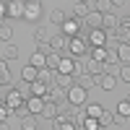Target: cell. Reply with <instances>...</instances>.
<instances>
[{
    "instance_id": "cell-18",
    "label": "cell",
    "mask_w": 130,
    "mask_h": 130,
    "mask_svg": "<svg viewBox=\"0 0 130 130\" xmlns=\"http://www.w3.org/2000/svg\"><path fill=\"white\" fill-rule=\"evenodd\" d=\"M60 60H62L60 52H50V55H47V62H44V68L55 73V70H57V65H60Z\"/></svg>"
},
{
    "instance_id": "cell-23",
    "label": "cell",
    "mask_w": 130,
    "mask_h": 130,
    "mask_svg": "<svg viewBox=\"0 0 130 130\" xmlns=\"http://www.w3.org/2000/svg\"><path fill=\"white\" fill-rule=\"evenodd\" d=\"M10 83V70H8V62L0 57V86H8Z\"/></svg>"
},
{
    "instance_id": "cell-35",
    "label": "cell",
    "mask_w": 130,
    "mask_h": 130,
    "mask_svg": "<svg viewBox=\"0 0 130 130\" xmlns=\"http://www.w3.org/2000/svg\"><path fill=\"white\" fill-rule=\"evenodd\" d=\"M0 24H5V3L0 0Z\"/></svg>"
},
{
    "instance_id": "cell-37",
    "label": "cell",
    "mask_w": 130,
    "mask_h": 130,
    "mask_svg": "<svg viewBox=\"0 0 130 130\" xmlns=\"http://www.w3.org/2000/svg\"><path fill=\"white\" fill-rule=\"evenodd\" d=\"M0 130H10V125L8 122H0Z\"/></svg>"
},
{
    "instance_id": "cell-16",
    "label": "cell",
    "mask_w": 130,
    "mask_h": 130,
    "mask_svg": "<svg viewBox=\"0 0 130 130\" xmlns=\"http://www.w3.org/2000/svg\"><path fill=\"white\" fill-rule=\"evenodd\" d=\"M47 89H50V86H44V83L34 81V83H29V96H37V99H44V96H47Z\"/></svg>"
},
{
    "instance_id": "cell-6",
    "label": "cell",
    "mask_w": 130,
    "mask_h": 130,
    "mask_svg": "<svg viewBox=\"0 0 130 130\" xmlns=\"http://www.w3.org/2000/svg\"><path fill=\"white\" fill-rule=\"evenodd\" d=\"M47 47H50V52H60V55H65V50H68V39H65L60 31H55V34L47 39Z\"/></svg>"
},
{
    "instance_id": "cell-22",
    "label": "cell",
    "mask_w": 130,
    "mask_h": 130,
    "mask_svg": "<svg viewBox=\"0 0 130 130\" xmlns=\"http://www.w3.org/2000/svg\"><path fill=\"white\" fill-rule=\"evenodd\" d=\"M94 83H96V81L91 78V75H86V73H81V75H75V86H81V89H86V91H89V89H91Z\"/></svg>"
},
{
    "instance_id": "cell-7",
    "label": "cell",
    "mask_w": 130,
    "mask_h": 130,
    "mask_svg": "<svg viewBox=\"0 0 130 130\" xmlns=\"http://www.w3.org/2000/svg\"><path fill=\"white\" fill-rule=\"evenodd\" d=\"M39 16H42V3H39V0L24 3V18L26 21H39Z\"/></svg>"
},
{
    "instance_id": "cell-21",
    "label": "cell",
    "mask_w": 130,
    "mask_h": 130,
    "mask_svg": "<svg viewBox=\"0 0 130 130\" xmlns=\"http://www.w3.org/2000/svg\"><path fill=\"white\" fill-rule=\"evenodd\" d=\"M44 62H47V55H42V52H34L31 60H29V65H31L34 70H42V68H44Z\"/></svg>"
},
{
    "instance_id": "cell-19",
    "label": "cell",
    "mask_w": 130,
    "mask_h": 130,
    "mask_svg": "<svg viewBox=\"0 0 130 130\" xmlns=\"http://www.w3.org/2000/svg\"><path fill=\"white\" fill-rule=\"evenodd\" d=\"M104 112V107L102 104H86V109H83V115L86 117H91V120H99V115Z\"/></svg>"
},
{
    "instance_id": "cell-31",
    "label": "cell",
    "mask_w": 130,
    "mask_h": 130,
    "mask_svg": "<svg viewBox=\"0 0 130 130\" xmlns=\"http://www.w3.org/2000/svg\"><path fill=\"white\" fill-rule=\"evenodd\" d=\"M78 130H99V122L91 120V117H86V120L81 122V127H78Z\"/></svg>"
},
{
    "instance_id": "cell-12",
    "label": "cell",
    "mask_w": 130,
    "mask_h": 130,
    "mask_svg": "<svg viewBox=\"0 0 130 130\" xmlns=\"http://www.w3.org/2000/svg\"><path fill=\"white\" fill-rule=\"evenodd\" d=\"M55 73L73 75V73H75V60H73V57H68V55H62V60H60V65H57V70H55Z\"/></svg>"
},
{
    "instance_id": "cell-1",
    "label": "cell",
    "mask_w": 130,
    "mask_h": 130,
    "mask_svg": "<svg viewBox=\"0 0 130 130\" xmlns=\"http://www.w3.org/2000/svg\"><path fill=\"white\" fill-rule=\"evenodd\" d=\"M24 102L26 99H24V94H21L18 86H13V89L3 96V107H5L8 112H21V109H24Z\"/></svg>"
},
{
    "instance_id": "cell-29",
    "label": "cell",
    "mask_w": 130,
    "mask_h": 130,
    "mask_svg": "<svg viewBox=\"0 0 130 130\" xmlns=\"http://www.w3.org/2000/svg\"><path fill=\"white\" fill-rule=\"evenodd\" d=\"M112 120H115V112H107V109H104V112L99 115V120H96V122H99V127H109Z\"/></svg>"
},
{
    "instance_id": "cell-25",
    "label": "cell",
    "mask_w": 130,
    "mask_h": 130,
    "mask_svg": "<svg viewBox=\"0 0 130 130\" xmlns=\"http://www.w3.org/2000/svg\"><path fill=\"white\" fill-rule=\"evenodd\" d=\"M3 60L8 62V60H18V47L10 42V44H5V50H3Z\"/></svg>"
},
{
    "instance_id": "cell-27",
    "label": "cell",
    "mask_w": 130,
    "mask_h": 130,
    "mask_svg": "<svg viewBox=\"0 0 130 130\" xmlns=\"http://www.w3.org/2000/svg\"><path fill=\"white\" fill-rule=\"evenodd\" d=\"M21 130H37V117L34 115H24L21 117Z\"/></svg>"
},
{
    "instance_id": "cell-36",
    "label": "cell",
    "mask_w": 130,
    "mask_h": 130,
    "mask_svg": "<svg viewBox=\"0 0 130 130\" xmlns=\"http://www.w3.org/2000/svg\"><path fill=\"white\" fill-rule=\"evenodd\" d=\"M57 130H75V125H73V122H62Z\"/></svg>"
},
{
    "instance_id": "cell-33",
    "label": "cell",
    "mask_w": 130,
    "mask_h": 130,
    "mask_svg": "<svg viewBox=\"0 0 130 130\" xmlns=\"http://www.w3.org/2000/svg\"><path fill=\"white\" fill-rule=\"evenodd\" d=\"M34 42H37V44L47 42V29H37V31H34Z\"/></svg>"
},
{
    "instance_id": "cell-2",
    "label": "cell",
    "mask_w": 130,
    "mask_h": 130,
    "mask_svg": "<svg viewBox=\"0 0 130 130\" xmlns=\"http://www.w3.org/2000/svg\"><path fill=\"white\" fill-rule=\"evenodd\" d=\"M65 55L73 57V60L86 57V55H89V44H86V39H83L81 34H78V37H73V39H68V50H65Z\"/></svg>"
},
{
    "instance_id": "cell-14",
    "label": "cell",
    "mask_w": 130,
    "mask_h": 130,
    "mask_svg": "<svg viewBox=\"0 0 130 130\" xmlns=\"http://www.w3.org/2000/svg\"><path fill=\"white\" fill-rule=\"evenodd\" d=\"M115 55H117V62H120V65H127V60H130V44H127V42H120L117 50H115Z\"/></svg>"
},
{
    "instance_id": "cell-32",
    "label": "cell",
    "mask_w": 130,
    "mask_h": 130,
    "mask_svg": "<svg viewBox=\"0 0 130 130\" xmlns=\"http://www.w3.org/2000/svg\"><path fill=\"white\" fill-rule=\"evenodd\" d=\"M117 75H120V81H122V83H130V65H120Z\"/></svg>"
},
{
    "instance_id": "cell-34",
    "label": "cell",
    "mask_w": 130,
    "mask_h": 130,
    "mask_svg": "<svg viewBox=\"0 0 130 130\" xmlns=\"http://www.w3.org/2000/svg\"><path fill=\"white\" fill-rule=\"evenodd\" d=\"M8 115H10V112L5 109V107H3V104H0V122H8Z\"/></svg>"
},
{
    "instance_id": "cell-8",
    "label": "cell",
    "mask_w": 130,
    "mask_h": 130,
    "mask_svg": "<svg viewBox=\"0 0 130 130\" xmlns=\"http://www.w3.org/2000/svg\"><path fill=\"white\" fill-rule=\"evenodd\" d=\"M42 107H44V99H37V96H29V99L24 102V109H26V115H34V117H39Z\"/></svg>"
},
{
    "instance_id": "cell-26",
    "label": "cell",
    "mask_w": 130,
    "mask_h": 130,
    "mask_svg": "<svg viewBox=\"0 0 130 130\" xmlns=\"http://www.w3.org/2000/svg\"><path fill=\"white\" fill-rule=\"evenodd\" d=\"M10 39H13V29H10V24H0V42L10 44Z\"/></svg>"
},
{
    "instance_id": "cell-24",
    "label": "cell",
    "mask_w": 130,
    "mask_h": 130,
    "mask_svg": "<svg viewBox=\"0 0 130 130\" xmlns=\"http://www.w3.org/2000/svg\"><path fill=\"white\" fill-rule=\"evenodd\" d=\"M50 24H55L57 29L65 24V13H62V10L60 8H55V10H50Z\"/></svg>"
},
{
    "instance_id": "cell-9",
    "label": "cell",
    "mask_w": 130,
    "mask_h": 130,
    "mask_svg": "<svg viewBox=\"0 0 130 130\" xmlns=\"http://www.w3.org/2000/svg\"><path fill=\"white\" fill-rule=\"evenodd\" d=\"M5 18H24V3L21 0L5 3Z\"/></svg>"
},
{
    "instance_id": "cell-3",
    "label": "cell",
    "mask_w": 130,
    "mask_h": 130,
    "mask_svg": "<svg viewBox=\"0 0 130 130\" xmlns=\"http://www.w3.org/2000/svg\"><path fill=\"white\" fill-rule=\"evenodd\" d=\"M86 96H89V91L73 83L70 89L65 91V104H70L73 109H78V107H83V104H86Z\"/></svg>"
},
{
    "instance_id": "cell-4",
    "label": "cell",
    "mask_w": 130,
    "mask_h": 130,
    "mask_svg": "<svg viewBox=\"0 0 130 130\" xmlns=\"http://www.w3.org/2000/svg\"><path fill=\"white\" fill-rule=\"evenodd\" d=\"M57 31H60L65 39H73V37H78L81 31H83V21H78V18H65V24Z\"/></svg>"
},
{
    "instance_id": "cell-28",
    "label": "cell",
    "mask_w": 130,
    "mask_h": 130,
    "mask_svg": "<svg viewBox=\"0 0 130 130\" xmlns=\"http://www.w3.org/2000/svg\"><path fill=\"white\" fill-rule=\"evenodd\" d=\"M37 81H39V83H44V86H52V70H47V68L37 70Z\"/></svg>"
},
{
    "instance_id": "cell-17",
    "label": "cell",
    "mask_w": 130,
    "mask_h": 130,
    "mask_svg": "<svg viewBox=\"0 0 130 130\" xmlns=\"http://www.w3.org/2000/svg\"><path fill=\"white\" fill-rule=\"evenodd\" d=\"M96 86H102V89H104V91H112V89H115V86H117V78H115V75H107V73H104V75H102V78H99V81H96Z\"/></svg>"
},
{
    "instance_id": "cell-13",
    "label": "cell",
    "mask_w": 130,
    "mask_h": 130,
    "mask_svg": "<svg viewBox=\"0 0 130 130\" xmlns=\"http://www.w3.org/2000/svg\"><path fill=\"white\" fill-rule=\"evenodd\" d=\"M112 29H117V16L109 13V10H104V13H102V31H107V34H109Z\"/></svg>"
},
{
    "instance_id": "cell-20",
    "label": "cell",
    "mask_w": 130,
    "mask_h": 130,
    "mask_svg": "<svg viewBox=\"0 0 130 130\" xmlns=\"http://www.w3.org/2000/svg\"><path fill=\"white\" fill-rule=\"evenodd\" d=\"M21 81H24L26 86L34 83V81H37V70L31 68V65H24V70H21Z\"/></svg>"
},
{
    "instance_id": "cell-11",
    "label": "cell",
    "mask_w": 130,
    "mask_h": 130,
    "mask_svg": "<svg viewBox=\"0 0 130 130\" xmlns=\"http://www.w3.org/2000/svg\"><path fill=\"white\" fill-rule=\"evenodd\" d=\"M75 83V78L73 75H62V73H52V86H60L62 91H68L70 86Z\"/></svg>"
},
{
    "instance_id": "cell-10",
    "label": "cell",
    "mask_w": 130,
    "mask_h": 130,
    "mask_svg": "<svg viewBox=\"0 0 130 130\" xmlns=\"http://www.w3.org/2000/svg\"><path fill=\"white\" fill-rule=\"evenodd\" d=\"M44 102H50V104H62V102H65V91L60 89V86H50Z\"/></svg>"
},
{
    "instance_id": "cell-15",
    "label": "cell",
    "mask_w": 130,
    "mask_h": 130,
    "mask_svg": "<svg viewBox=\"0 0 130 130\" xmlns=\"http://www.w3.org/2000/svg\"><path fill=\"white\" fill-rule=\"evenodd\" d=\"M39 117H42V120H47V122H52V120L57 117V104H50V102H44V107H42Z\"/></svg>"
},
{
    "instance_id": "cell-5",
    "label": "cell",
    "mask_w": 130,
    "mask_h": 130,
    "mask_svg": "<svg viewBox=\"0 0 130 130\" xmlns=\"http://www.w3.org/2000/svg\"><path fill=\"white\" fill-rule=\"evenodd\" d=\"M86 44H89L91 50H96V47H104L107 44V39H109V37H107V31H102V29H94V31H86Z\"/></svg>"
},
{
    "instance_id": "cell-30",
    "label": "cell",
    "mask_w": 130,
    "mask_h": 130,
    "mask_svg": "<svg viewBox=\"0 0 130 130\" xmlns=\"http://www.w3.org/2000/svg\"><path fill=\"white\" fill-rule=\"evenodd\" d=\"M117 117H122V120H127V115H130V102L127 99H122L120 104H117V112H115Z\"/></svg>"
}]
</instances>
